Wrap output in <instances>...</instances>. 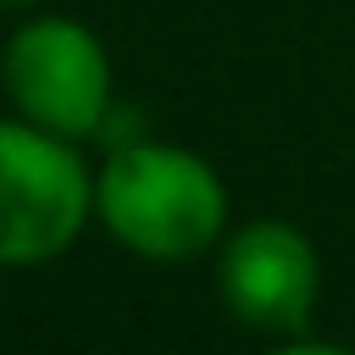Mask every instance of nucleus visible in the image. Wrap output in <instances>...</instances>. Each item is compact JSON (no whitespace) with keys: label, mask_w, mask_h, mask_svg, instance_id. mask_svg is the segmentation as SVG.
Instances as JSON below:
<instances>
[{"label":"nucleus","mask_w":355,"mask_h":355,"mask_svg":"<svg viewBox=\"0 0 355 355\" xmlns=\"http://www.w3.org/2000/svg\"><path fill=\"white\" fill-rule=\"evenodd\" d=\"M94 222L150 266H189L216 255L233 227V200L200 150L133 133L94 166Z\"/></svg>","instance_id":"nucleus-1"},{"label":"nucleus","mask_w":355,"mask_h":355,"mask_svg":"<svg viewBox=\"0 0 355 355\" xmlns=\"http://www.w3.org/2000/svg\"><path fill=\"white\" fill-rule=\"evenodd\" d=\"M0 94L11 116L83 144L116 116V67L89 22L67 11H22L0 44Z\"/></svg>","instance_id":"nucleus-2"},{"label":"nucleus","mask_w":355,"mask_h":355,"mask_svg":"<svg viewBox=\"0 0 355 355\" xmlns=\"http://www.w3.org/2000/svg\"><path fill=\"white\" fill-rule=\"evenodd\" d=\"M94 222V166L78 139L0 116V266L61 261Z\"/></svg>","instance_id":"nucleus-3"},{"label":"nucleus","mask_w":355,"mask_h":355,"mask_svg":"<svg viewBox=\"0 0 355 355\" xmlns=\"http://www.w3.org/2000/svg\"><path fill=\"white\" fill-rule=\"evenodd\" d=\"M216 300L222 311L266 338H294L311 327L322 300V255L288 216L233 222L216 244Z\"/></svg>","instance_id":"nucleus-4"},{"label":"nucleus","mask_w":355,"mask_h":355,"mask_svg":"<svg viewBox=\"0 0 355 355\" xmlns=\"http://www.w3.org/2000/svg\"><path fill=\"white\" fill-rule=\"evenodd\" d=\"M266 355H355L349 344H333V338H311V333H294V338H277Z\"/></svg>","instance_id":"nucleus-5"},{"label":"nucleus","mask_w":355,"mask_h":355,"mask_svg":"<svg viewBox=\"0 0 355 355\" xmlns=\"http://www.w3.org/2000/svg\"><path fill=\"white\" fill-rule=\"evenodd\" d=\"M44 0H0V11H39Z\"/></svg>","instance_id":"nucleus-6"}]
</instances>
